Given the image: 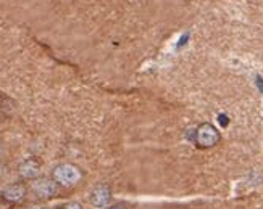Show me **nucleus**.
Masks as SVG:
<instances>
[{
	"mask_svg": "<svg viewBox=\"0 0 263 209\" xmlns=\"http://www.w3.org/2000/svg\"><path fill=\"white\" fill-rule=\"evenodd\" d=\"M52 179L60 185V187H74L83 179V172L78 166L71 162H62L55 166L52 171Z\"/></svg>",
	"mask_w": 263,
	"mask_h": 209,
	"instance_id": "obj_1",
	"label": "nucleus"
},
{
	"mask_svg": "<svg viewBox=\"0 0 263 209\" xmlns=\"http://www.w3.org/2000/svg\"><path fill=\"white\" fill-rule=\"evenodd\" d=\"M31 192L37 196L39 200H50L59 193V183L52 177H37L31 183Z\"/></svg>",
	"mask_w": 263,
	"mask_h": 209,
	"instance_id": "obj_2",
	"label": "nucleus"
},
{
	"mask_svg": "<svg viewBox=\"0 0 263 209\" xmlns=\"http://www.w3.org/2000/svg\"><path fill=\"white\" fill-rule=\"evenodd\" d=\"M113 198V192L108 183H99L89 193V203L97 209H104L110 206Z\"/></svg>",
	"mask_w": 263,
	"mask_h": 209,
	"instance_id": "obj_3",
	"label": "nucleus"
},
{
	"mask_svg": "<svg viewBox=\"0 0 263 209\" xmlns=\"http://www.w3.org/2000/svg\"><path fill=\"white\" fill-rule=\"evenodd\" d=\"M218 138H220L218 131L210 124H202L196 132V143L200 148H210V147L216 145Z\"/></svg>",
	"mask_w": 263,
	"mask_h": 209,
	"instance_id": "obj_4",
	"label": "nucleus"
},
{
	"mask_svg": "<svg viewBox=\"0 0 263 209\" xmlns=\"http://www.w3.org/2000/svg\"><path fill=\"white\" fill-rule=\"evenodd\" d=\"M28 189L25 183H11L2 192V198L7 203H20L25 200Z\"/></svg>",
	"mask_w": 263,
	"mask_h": 209,
	"instance_id": "obj_5",
	"label": "nucleus"
},
{
	"mask_svg": "<svg viewBox=\"0 0 263 209\" xmlns=\"http://www.w3.org/2000/svg\"><path fill=\"white\" fill-rule=\"evenodd\" d=\"M20 176L26 180H36L41 176V162L36 158H29L20 164Z\"/></svg>",
	"mask_w": 263,
	"mask_h": 209,
	"instance_id": "obj_6",
	"label": "nucleus"
},
{
	"mask_svg": "<svg viewBox=\"0 0 263 209\" xmlns=\"http://www.w3.org/2000/svg\"><path fill=\"white\" fill-rule=\"evenodd\" d=\"M59 209H84V206L81 203H78V201H70V203L62 204Z\"/></svg>",
	"mask_w": 263,
	"mask_h": 209,
	"instance_id": "obj_7",
	"label": "nucleus"
},
{
	"mask_svg": "<svg viewBox=\"0 0 263 209\" xmlns=\"http://www.w3.org/2000/svg\"><path fill=\"white\" fill-rule=\"evenodd\" d=\"M104 209H128V204H124V203H113Z\"/></svg>",
	"mask_w": 263,
	"mask_h": 209,
	"instance_id": "obj_8",
	"label": "nucleus"
},
{
	"mask_svg": "<svg viewBox=\"0 0 263 209\" xmlns=\"http://www.w3.org/2000/svg\"><path fill=\"white\" fill-rule=\"evenodd\" d=\"M26 209H47L44 204H29Z\"/></svg>",
	"mask_w": 263,
	"mask_h": 209,
	"instance_id": "obj_9",
	"label": "nucleus"
}]
</instances>
